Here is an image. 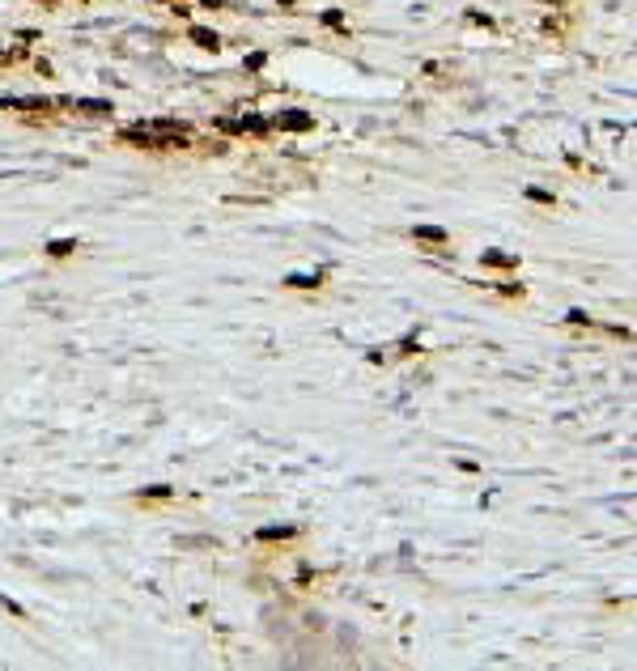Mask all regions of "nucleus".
I'll return each mask as SVG.
<instances>
[{
	"label": "nucleus",
	"mask_w": 637,
	"mask_h": 671,
	"mask_svg": "<svg viewBox=\"0 0 637 671\" xmlns=\"http://www.w3.org/2000/svg\"><path fill=\"white\" fill-rule=\"evenodd\" d=\"M124 140H140L153 149H170V145H187V128L179 123H136V128L124 132Z\"/></svg>",
	"instance_id": "nucleus-1"
},
{
	"label": "nucleus",
	"mask_w": 637,
	"mask_h": 671,
	"mask_svg": "<svg viewBox=\"0 0 637 671\" xmlns=\"http://www.w3.org/2000/svg\"><path fill=\"white\" fill-rule=\"evenodd\" d=\"M412 234H416V238H425V242H446V230H433V226H416Z\"/></svg>",
	"instance_id": "nucleus-2"
},
{
	"label": "nucleus",
	"mask_w": 637,
	"mask_h": 671,
	"mask_svg": "<svg viewBox=\"0 0 637 671\" xmlns=\"http://www.w3.org/2000/svg\"><path fill=\"white\" fill-rule=\"evenodd\" d=\"M77 111H85V115H107V111H111V103H89V98H81V103H77Z\"/></svg>",
	"instance_id": "nucleus-3"
},
{
	"label": "nucleus",
	"mask_w": 637,
	"mask_h": 671,
	"mask_svg": "<svg viewBox=\"0 0 637 671\" xmlns=\"http://www.w3.org/2000/svg\"><path fill=\"white\" fill-rule=\"evenodd\" d=\"M277 123H281V128H310V119H306V115H281Z\"/></svg>",
	"instance_id": "nucleus-4"
},
{
	"label": "nucleus",
	"mask_w": 637,
	"mask_h": 671,
	"mask_svg": "<svg viewBox=\"0 0 637 671\" xmlns=\"http://www.w3.org/2000/svg\"><path fill=\"white\" fill-rule=\"evenodd\" d=\"M195 39H200L204 47H217V34H208V30H195Z\"/></svg>",
	"instance_id": "nucleus-5"
}]
</instances>
